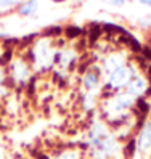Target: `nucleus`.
<instances>
[{"mask_svg": "<svg viewBox=\"0 0 151 159\" xmlns=\"http://www.w3.org/2000/svg\"><path fill=\"white\" fill-rule=\"evenodd\" d=\"M84 84H85V89L87 90H93V89L97 87V84H98V76H97V74H93V72H87Z\"/></svg>", "mask_w": 151, "mask_h": 159, "instance_id": "5", "label": "nucleus"}, {"mask_svg": "<svg viewBox=\"0 0 151 159\" xmlns=\"http://www.w3.org/2000/svg\"><path fill=\"white\" fill-rule=\"evenodd\" d=\"M138 148L141 149V151H148V149L151 148V122H148L143 130L140 132V137H138Z\"/></svg>", "mask_w": 151, "mask_h": 159, "instance_id": "2", "label": "nucleus"}, {"mask_svg": "<svg viewBox=\"0 0 151 159\" xmlns=\"http://www.w3.org/2000/svg\"><path fill=\"white\" fill-rule=\"evenodd\" d=\"M145 89H146V82L141 77H134L127 84V90L130 95H140V93L145 92Z\"/></svg>", "mask_w": 151, "mask_h": 159, "instance_id": "3", "label": "nucleus"}, {"mask_svg": "<svg viewBox=\"0 0 151 159\" xmlns=\"http://www.w3.org/2000/svg\"><path fill=\"white\" fill-rule=\"evenodd\" d=\"M60 159H76V156H74V154H64V156L60 157Z\"/></svg>", "mask_w": 151, "mask_h": 159, "instance_id": "6", "label": "nucleus"}, {"mask_svg": "<svg viewBox=\"0 0 151 159\" xmlns=\"http://www.w3.org/2000/svg\"><path fill=\"white\" fill-rule=\"evenodd\" d=\"M52 2H63V0H52Z\"/></svg>", "mask_w": 151, "mask_h": 159, "instance_id": "8", "label": "nucleus"}, {"mask_svg": "<svg viewBox=\"0 0 151 159\" xmlns=\"http://www.w3.org/2000/svg\"><path fill=\"white\" fill-rule=\"evenodd\" d=\"M141 3H145V5H151V0H140Z\"/></svg>", "mask_w": 151, "mask_h": 159, "instance_id": "7", "label": "nucleus"}, {"mask_svg": "<svg viewBox=\"0 0 151 159\" xmlns=\"http://www.w3.org/2000/svg\"><path fill=\"white\" fill-rule=\"evenodd\" d=\"M37 10V2L35 0H27V2H24L21 7H20V15H32L34 11Z\"/></svg>", "mask_w": 151, "mask_h": 159, "instance_id": "4", "label": "nucleus"}, {"mask_svg": "<svg viewBox=\"0 0 151 159\" xmlns=\"http://www.w3.org/2000/svg\"><path fill=\"white\" fill-rule=\"evenodd\" d=\"M129 82H130V71L126 66H121L119 69L112 71L109 74V84L116 89L126 85V84H129Z\"/></svg>", "mask_w": 151, "mask_h": 159, "instance_id": "1", "label": "nucleus"}]
</instances>
